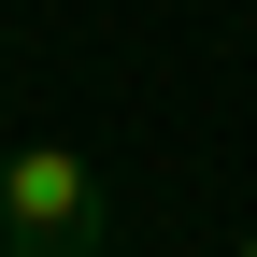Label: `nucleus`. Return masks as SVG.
<instances>
[{"instance_id":"nucleus-1","label":"nucleus","mask_w":257,"mask_h":257,"mask_svg":"<svg viewBox=\"0 0 257 257\" xmlns=\"http://www.w3.org/2000/svg\"><path fill=\"white\" fill-rule=\"evenodd\" d=\"M100 157L86 143H15L0 157V243L15 257H100Z\"/></svg>"},{"instance_id":"nucleus-2","label":"nucleus","mask_w":257,"mask_h":257,"mask_svg":"<svg viewBox=\"0 0 257 257\" xmlns=\"http://www.w3.org/2000/svg\"><path fill=\"white\" fill-rule=\"evenodd\" d=\"M243 257H257V214H243Z\"/></svg>"},{"instance_id":"nucleus-3","label":"nucleus","mask_w":257,"mask_h":257,"mask_svg":"<svg viewBox=\"0 0 257 257\" xmlns=\"http://www.w3.org/2000/svg\"><path fill=\"white\" fill-rule=\"evenodd\" d=\"M0 257H15V243H0Z\"/></svg>"}]
</instances>
